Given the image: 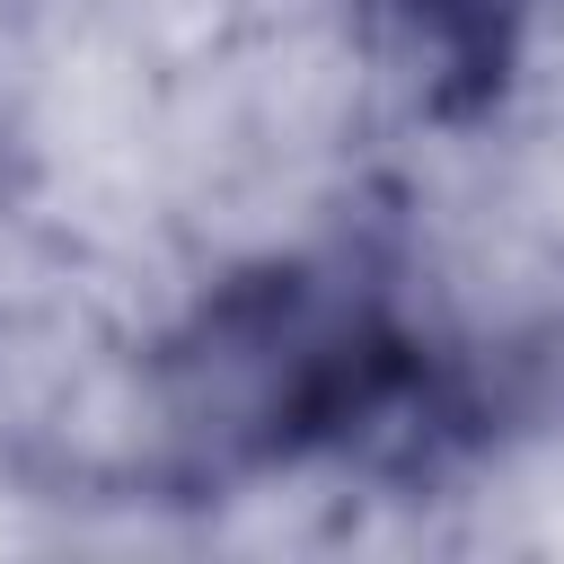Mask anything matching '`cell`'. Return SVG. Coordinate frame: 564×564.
I'll list each match as a JSON object with an SVG mask.
<instances>
[{"label":"cell","instance_id":"1","mask_svg":"<svg viewBox=\"0 0 564 564\" xmlns=\"http://www.w3.org/2000/svg\"><path fill=\"white\" fill-rule=\"evenodd\" d=\"M150 397L194 485L308 458H432L485 432V397L397 308L370 247L264 256L212 282L150 352Z\"/></svg>","mask_w":564,"mask_h":564},{"label":"cell","instance_id":"2","mask_svg":"<svg viewBox=\"0 0 564 564\" xmlns=\"http://www.w3.org/2000/svg\"><path fill=\"white\" fill-rule=\"evenodd\" d=\"M370 44L414 79V106L432 123H485L511 79L538 0H352Z\"/></svg>","mask_w":564,"mask_h":564}]
</instances>
